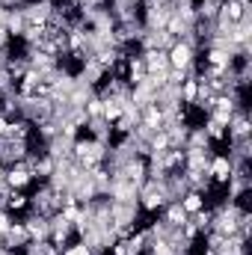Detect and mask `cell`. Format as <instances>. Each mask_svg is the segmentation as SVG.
Here are the masks:
<instances>
[{
  "mask_svg": "<svg viewBox=\"0 0 252 255\" xmlns=\"http://www.w3.org/2000/svg\"><path fill=\"white\" fill-rule=\"evenodd\" d=\"M166 60H169V68H172V71L190 74L193 60H196V48L190 45L187 39H178V42H172V48L166 51Z\"/></svg>",
  "mask_w": 252,
  "mask_h": 255,
  "instance_id": "6da1fadb",
  "label": "cell"
},
{
  "mask_svg": "<svg viewBox=\"0 0 252 255\" xmlns=\"http://www.w3.org/2000/svg\"><path fill=\"white\" fill-rule=\"evenodd\" d=\"M3 184H6L9 190L30 193L36 181H33V172H30V166H27V163H12V166H6V169H3Z\"/></svg>",
  "mask_w": 252,
  "mask_h": 255,
  "instance_id": "7a4b0ae2",
  "label": "cell"
},
{
  "mask_svg": "<svg viewBox=\"0 0 252 255\" xmlns=\"http://www.w3.org/2000/svg\"><path fill=\"white\" fill-rule=\"evenodd\" d=\"M208 178H211V184L229 187V181H232V157H229V151H214V154H211Z\"/></svg>",
  "mask_w": 252,
  "mask_h": 255,
  "instance_id": "3957f363",
  "label": "cell"
},
{
  "mask_svg": "<svg viewBox=\"0 0 252 255\" xmlns=\"http://www.w3.org/2000/svg\"><path fill=\"white\" fill-rule=\"evenodd\" d=\"M229 142H235V139H250L252 136V119H250V110H238L232 119H229Z\"/></svg>",
  "mask_w": 252,
  "mask_h": 255,
  "instance_id": "277c9868",
  "label": "cell"
},
{
  "mask_svg": "<svg viewBox=\"0 0 252 255\" xmlns=\"http://www.w3.org/2000/svg\"><path fill=\"white\" fill-rule=\"evenodd\" d=\"M142 65L148 74H166L169 71V60H166V51H157V48H145L142 51Z\"/></svg>",
  "mask_w": 252,
  "mask_h": 255,
  "instance_id": "5b68a950",
  "label": "cell"
},
{
  "mask_svg": "<svg viewBox=\"0 0 252 255\" xmlns=\"http://www.w3.org/2000/svg\"><path fill=\"white\" fill-rule=\"evenodd\" d=\"M160 220H163L169 229H181V226L187 223V214H184V208H181L178 202H166V208L160 211Z\"/></svg>",
  "mask_w": 252,
  "mask_h": 255,
  "instance_id": "8992f818",
  "label": "cell"
},
{
  "mask_svg": "<svg viewBox=\"0 0 252 255\" xmlns=\"http://www.w3.org/2000/svg\"><path fill=\"white\" fill-rule=\"evenodd\" d=\"M178 205L184 208V214H196V211H202L205 208V193L202 190H184L181 193V199H178Z\"/></svg>",
  "mask_w": 252,
  "mask_h": 255,
  "instance_id": "52a82bcc",
  "label": "cell"
},
{
  "mask_svg": "<svg viewBox=\"0 0 252 255\" xmlns=\"http://www.w3.org/2000/svg\"><path fill=\"white\" fill-rule=\"evenodd\" d=\"M95 250L86 244V241H74V244H68V247H63L60 250V255H92Z\"/></svg>",
  "mask_w": 252,
  "mask_h": 255,
  "instance_id": "ba28073f",
  "label": "cell"
},
{
  "mask_svg": "<svg viewBox=\"0 0 252 255\" xmlns=\"http://www.w3.org/2000/svg\"><path fill=\"white\" fill-rule=\"evenodd\" d=\"M3 169H6V166H3V160H0V178H3Z\"/></svg>",
  "mask_w": 252,
  "mask_h": 255,
  "instance_id": "9c48e42d",
  "label": "cell"
},
{
  "mask_svg": "<svg viewBox=\"0 0 252 255\" xmlns=\"http://www.w3.org/2000/svg\"><path fill=\"white\" fill-rule=\"evenodd\" d=\"M193 3H202V0H193Z\"/></svg>",
  "mask_w": 252,
  "mask_h": 255,
  "instance_id": "30bf717a",
  "label": "cell"
}]
</instances>
